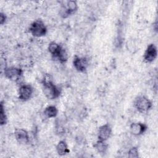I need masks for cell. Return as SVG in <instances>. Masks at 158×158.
<instances>
[{
  "label": "cell",
  "mask_w": 158,
  "mask_h": 158,
  "mask_svg": "<svg viewBox=\"0 0 158 158\" xmlns=\"http://www.w3.org/2000/svg\"><path fill=\"white\" fill-rule=\"evenodd\" d=\"M6 20V16L4 14L1 12L0 14V23H1V24L2 25L5 22Z\"/></svg>",
  "instance_id": "cell-18"
},
{
  "label": "cell",
  "mask_w": 158,
  "mask_h": 158,
  "mask_svg": "<svg viewBox=\"0 0 158 158\" xmlns=\"http://www.w3.org/2000/svg\"><path fill=\"white\" fill-rule=\"evenodd\" d=\"M135 106L138 110L141 112H144L148 111L151 108L152 102L147 98L143 96H141L136 99Z\"/></svg>",
  "instance_id": "cell-3"
},
{
  "label": "cell",
  "mask_w": 158,
  "mask_h": 158,
  "mask_svg": "<svg viewBox=\"0 0 158 158\" xmlns=\"http://www.w3.org/2000/svg\"><path fill=\"white\" fill-rule=\"evenodd\" d=\"M22 71L20 69L17 68L15 67H7L4 69V75L5 76L12 80H18L21 74Z\"/></svg>",
  "instance_id": "cell-4"
},
{
  "label": "cell",
  "mask_w": 158,
  "mask_h": 158,
  "mask_svg": "<svg viewBox=\"0 0 158 158\" xmlns=\"http://www.w3.org/2000/svg\"><path fill=\"white\" fill-rule=\"evenodd\" d=\"M33 93V89L31 86L28 85H22L19 89V99L22 101H27L29 99Z\"/></svg>",
  "instance_id": "cell-5"
},
{
  "label": "cell",
  "mask_w": 158,
  "mask_h": 158,
  "mask_svg": "<svg viewBox=\"0 0 158 158\" xmlns=\"http://www.w3.org/2000/svg\"><path fill=\"white\" fill-rule=\"evenodd\" d=\"M111 134V128L107 124L101 126L98 131V138L99 140L106 141L107 139Z\"/></svg>",
  "instance_id": "cell-8"
},
{
  "label": "cell",
  "mask_w": 158,
  "mask_h": 158,
  "mask_svg": "<svg viewBox=\"0 0 158 158\" xmlns=\"http://www.w3.org/2000/svg\"><path fill=\"white\" fill-rule=\"evenodd\" d=\"M73 65L77 70L83 72L86 70L88 66V61L86 58L76 56L73 60Z\"/></svg>",
  "instance_id": "cell-9"
},
{
  "label": "cell",
  "mask_w": 158,
  "mask_h": 158,
  "mask_svg": "<svg viewBox=\"0 0 158 158\" xmlns=\"http://www.w3.org/2000/svg\"><path fill=\"white\" fill-rule=\"evenodd\" d=\"M130 132L135 136L140 135L143 133L146 130V126L141 123H133L130 127Z\"/></svg>",
  "instance_id": "cell-10"
},
{
  "label": "cell",
  "mask_w": 158,
  "mask_h": 158,
  "mask_svg": "<svg viewBox=\"0 0 158 158\" xmlns=\"http://www.w3.org/2000/svg\"><path fill=\"white\" fill-rule=\"evenodd\" d=\"M94 146L96 148V149L98 151V152L101 154L104 153L106 151L107 148V145L104 142V141H101V140H99L94 145Z\"/></svg>",
  "instance_id": "cell-14"
},
{
  "label": "cell",
  "mask_w": 158,
  "mask_h": 158,
  "mask_svg": "<svg viewBox=\"0 0 158 158\" xmlns=\"http://www.w3.org/2000/svg\"><path fill=\"white\" fill-rule=\"evenodd\" d=\"M128 156L130 157H138V149L135 147L131 148L128 152Z\"/></svg>",
  "instance_id": "cell-17"
},
{
  "label": "cell",
  "mask_w": 158,
  "mask_h": 158,
  "mask_svg": "<svg viewBox=\"0 0 158 158\" xmlns=\"http://www.w3.org/2000/svg\"><path fill=\"white\" fill-rule=\"evenodd\" d=\"M43 91L45 96L49 99L57 98L60 94V90L50 80H44L43 84Z\"/></svg>",
  "instance_id": "cell-1"
},
{
  "label": "cell",
  "mask_w": 158,
  "mask_h": 158,
  "mask_svg": "<svg viewBox=\"0 0 158 158\" xmlns=\"http://www.w3.org/2000/svg\"><path fill=\"white\" fill-rule=\"evenodd\" d=\"M30 31L34 36L41 37L46 33L47 29L44 23L41 20H38L31 23L30 27Z\"/></svg>",
  "instance_id": "cell-2"
},
{
  "label": "cell",
  "mask_w": 158,
  "mask_h": 158,
  "mask_svg": "<svg viewBox=\"0 0 158 158\" xmlns=\"http://www.w3.org/2000/svg\"><path fill=\"white\" fill-rule=\"evenodd\" d=\"M15 138L20 144H27L29 141L28 133L23 129H18L15 131Z\"/></svg>",
  "instance_id": "cell-7"
},
{
  "label": "cell",
  "mask_w": 158,
  "mask_h": 158,
  "mask_svg": "<svg viewBox=\"0 0 158 158\" xmlns=\"http://www.w3.org/2000/svg\"><path fill=\"white\" fill-rule=\"evenodd\" d=\"M44 114L48 118H53L57 115V109L54 106H49L45 109Z\"/></svg>",
  "instance_id": "cell-13"
},
{
  "label": "cell",
  "mask_w": 158,
  "mask_h": 158,
  "mask_svg": "<svg viewBox=\"0 0 158 158\" xmlns=\"http://www.w3.org/2000/svg\"><path fill=\"white\" fill-rule=\"evenodd\" d=\"M1 110H0V122H1V125H4L6 123V115L5 114V110L4 109V106H3V104L1 102Z\"/></svg>",
  "instance_id": "cell-16"
},
{
  "label": "cell",
  "mask_w": 158,
  "mask_h": 158,
  "mask_svg": "<svg viewBox=\"0 0 158 158\" xmlns=\"http://www.w3.org/2000/svg\"><path fill=\"white\" fill-rule=\"evenodd\" d=\"M65 7L68 9V10L71 14L72 12L76 10L77 9V4L76 1H69L67 2V5H65Z\"/></svg>",
  "instance_id": "cell-15"
},
{
  "label": "cell",
  "mask_w": 158,
  "mask_h": 158,
  "mask_svg": "<svg viewBox=\"0 0 158 158\" xmlns=\"http://www.w3.org/2000/svg\"><path fill=\"white\" fill-rule=\"evenodd\" d=\"M62 47L55 42H52L49 44L48 50L49 52L55 57H57L59 52L62 49Z\"/></svg>",
  "instance_id": "cell-11"
},
{
  "label": "cell",
  "mask_w": 158,
  "mask_h": 158,
  "mask_svg": "<svg viewBox=\"0 0 158 158\" xmlns=\"http://www.w3.org/2000/svg\"><path fill=\"white\" fill-rule=\"evenodd\" d=\"M157 48L153 44H149L144 52V58L148 62L153 61L157 57Z\"/></svg>",
  "instance_id": "cell-6"
},
{
  "label": "cell",
  "mask_w": 158,
  "mask_h": 158,
  "mask_svg": "<svg viewBox=\"0 0 158 158\" xmlns=\"http://www.w3.org/2000/svg\"><path fill=\"white\" fill-rule=\"evenodd\" d=\"M56 150L57 153L60 156L65 155L67 153L69 152V149H68V146L66 143L64 141H60L59 142V143L56 146Z\"/></svg>",
  "instance_id": "cell-12"
}]
</instances>
